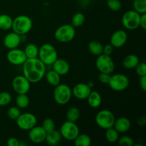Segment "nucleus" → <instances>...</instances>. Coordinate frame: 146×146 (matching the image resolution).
Segmentation results:
<instances>
[{
	"label": "nucleus",
	"instance_id": "f257e3e1",
	"mask_svg": "<svg viewBox=\"0 0 146 146\" xmlns=\"http://www.w3.org/2000/svg\"><path fill=\"white\" fill-rule=\"evenodd\" d=\"M22 66L23 75L31 84L39 82L45 76L46 65L38 58H27Z\"/></svg>",
	"mask_w": 146,
	"mask_h": 146
},
{
	"label": "nucleus",
	"instance_id": "f03ea898",
	"mask_svg": "<svg viewBox=\"0 0 146 146\" xmlns=\"http://www.w3.org/2000/svg\"><path fill=\"white\" fill-rule=\"evenodd\" d=\"M38 58L46 66H51L58 58V53L53 45L44 44L38 48Z\"/></svg>",
	"mask_w": 146,
	"mask_h": 146
},
{
	"label": "nucleus",
	"instance_id": "7ed1b4c3",
	"mask_svg": "<svg viewBox=\"0 0 146 146\" xmlns=\"http://www.w3.org/2000/svg\"><path fill=\"white\" fill-rule=\"evenodd\" d=\"M33 22L31 19L27 15H19L13 19V31L19 35H26L31 30Z\"/></svg>",
	"mask_w": 146,
	"mask_h": 146
},
{
	"label": "nucleus",
	"instance_id": "20e7f679",
	"mask_svg": "<svg viewBox=\"0 0 146 146\" xmlns=\"http://www.w3.org/2000/svg\"><path fill=\"white\" fill-rule=\"evenodd\" d=\"M72 97V90L66 84H59L55 86L54 91V99L58 105H66Z\"/></svg>",
	"mask_w": 146,
	"mask_h": 146
},
{
	"label": "nucleus",
	"instance_id": "39448f33",
	"mask_svg": "<svg viewBox=\"0 0 146 146\" xmlns=\"http://www.w3.org/2000/svg\"><path fill=\"white\" fill-rule=\"evenodd\" d=\"M115 117L112 111L109 110H101L97 113L95 121L98 127L104 130L112 128L115 122Z\"/></svg>",
	"mask_w": 146,
	"mask_h": 146
},
{
	"label": "nucleus",
	"instance_id": "423d86ee",
	"mask_svg": "<svg viewBox=\"0 0 146 146\" xmlns=\"http://www.w3.org/2000/svg\"><path fill=\"white\" fill-rule=\"evenodd\" d=\"M76 36L75 28L71 24H64L55 31L54 36L58 41L61 43L70 42Z\"/></svg>",
	"mask_w": 146,
	"mask_h": 146
},
{
	"label": "nucleus",
	"instance_id": "0eeeda50",
	"mask_svg": "<svg viewBox=\"0 0 146 146\" xmlns=\"http://www.w3.org/2000/svg\"><path fill=\"white\" fill-rule=\"evenodd\" d=\"M129 84V78L127 76L123 74H116L111 76L108 85L113 91L120 92L127 89Z\"/></svg>",
	"mask_w": 146,
	"mask_h": 146
},
{
	"label": "nucleus",
	"instance_id": "6e6552de",
	"mask_svg": "<svg viewBox=\"0 0 146 146\" xmlns=\"http://www.w3.org/2000/svg\"><path fill=\"white\" fill-rule=\"evenodd\" d=\"M96 66L101 73L111 74L115 69V64L111 56L101 54L98 56L96 61Z\"/></svg>",
	"mask_w": 146,
	"mask_h": 146
},
{
	"label": "nucleus",
	"instance_id": "1a4fd4ad",
	"mask_svg": "<svg viewBox=\"0 0 146 146\" xmlns=\"http://www.w3.org/2000/svg\"><path fill=\"white\" fill-rule=\"evenodd\" d=\"M141 14L135 10L126 11L122 17V24L128 30H135L140 27Z\"/></svg>",
	"mask_w": 146,
	"mask_h": 146
},
{
	"label": "nucleus",
	"instance_id": "9d476101",
	"mask_svg": "<svg viewBox=\"0 0 146 146\" xmlns=\"http://www.w3.org/2000/svg\"><path fill=\"white\" fill-rule=\"evenodd\" d=\"M60 133L62 138L68 141H74L80 133L79 128L75 122L66 121L61 125Z\"/></svg>",
	"mask_w": 146,
	"mask_h": 146
},
{
	"label": "nucleus",
	"instance_id": "9b49d317",
	"mask_svg": "<svg viewBox=\"0 0 146 146\" xmlns=\"http://www.w3.org/2000/svg\"><path fill=\"white\" fill-rule=\"evenodd\" d=\"M17 125L22 131H29L35 126L37 123V118L31 113H21L17 120Z\"/></svg>",
	"mask_w": 146,
	"mask_h": 146
},
{
	"label": "nucleus",
	"instance_id": "f8f14e48",
	"mask_svg": "<svg viewBox=\"0 0 146 146\" xmlns=\"http://www.w3.org/2000/svg\"><path fill=\"white\" fill-rule=\"evenodd\" d=\"M12 88L17 94H27L31 88V82L24 75H19L12 80Z\"/></svg>",
	"mask_w": 146,
	"mask_h": 146
},
{
	"label": "nucleus",
	"instance_id": "ddd939ff",
	"mask_svg": "<svg viewBox=\"0 0 146 146\" xmlns=\"http://www.w3.org/2000/svg\"><path fill=\"white\" fill-rule=\"evenodd\" d=\"M7 58L10 64L14 66L23 65L27 59L24 50H21L17 48L9 49L7 54Z\"/></svg>",
	"mask_w": 146,
	"mask_h": 146
},
{
	"label": "nucleus",
	"instance_id": "4468645a",
	"mask_svg": "<svg viewBox=\"0 0 146 146\" xmlns=\"http://www.w3.org/2000/svg\"><path fill=\"white\" fill-rule=\"evenodd\" d=\"M46 136V132L43 127L36 125L29 131V138L31 142L36 144H40L44 142Z\"/></svg>",
	"mask_w": 146,
	"mask_h": 146
},
{
	"label": "nucleus",
	"instance_id": "2eb2a0df",
	"mask_svg": "<svg viewBox=\"0 0 146 146\" xmlns=\"http://www.w3.org/2000/svg\"><path fill=\"white\" fill-rule=\"evenodd\" d=\"M72 95L79 100L86 99L87 97L91 92V88L85 83H79L75 85L73 88Z\"/></svg>",
	"mask_w": 146,
	"mask_h": 146
},
{
	"label": "nucleus",
	"instance_id": "dca6fc26",
	"mask_svg": "<svg viewBox=\"0 0 146 146\" xmlns=\"http://www.w3.org/2000/svg\"><path fill=\"white\" fill-rule=\"evenodd\" d=\"M128 39V34L124 30L119 29L114 31L110 38V44L115 48L123 46Z\"/></svg>",
	"mask_w": 146,
	"mask_h": 146
},
{
	"label": "nucleus",
	"instance_id": "f3484780",
	"mask_svg": "<svg viewBox=\"0 0 146 146\" xmlns=\"http://www.w3.org/2000/svg\"><path fill=\"white\" fill-rule=\"evenodd\" d=\"M21 42V36L15 32H10L4 36L3 44L8 49L16 48Z\"/></svg>",
	"mask_w": 146,
	"mask_h": 146
},
{
	"label": "nucleus",
	"instance_id": "a211bd4d",
	"mask_svg": "<svg viewBox=\"0 0 146 146\" xmlns=\"http://www.w3.org/2000/svg\"><path fill=\"white\" fill-rule=\"evenodd\" d=\"M53 70L58 73L60 76L66 75L70 71V65L66 60L64 58H57L52 64Z\"/></svg>",
	"mask_w": 146,
	"mask_h": 146
},
{
	"label": "nucleus",
	"instance_id": "6ab92c4d",
	"mask_svg": "<svg viewBox=\"0 0 146 146\" xmlns=\"http://www.w3.org/2000/svg\"><path fill=\"white\" fill-rule=\"evenodd\" d=\"M131 126V121L125 117H121L118 119L115 120L113 124V128L118 131L119 133H124L128 132Z\"/></svg>",
	"mask_w": 146,
	"mask_h": 146
},
{
	"label": "nucleus",
	"instance_id": "aec40b11",
	"mask_svg": "<svg viewBox=\"0 0 146 146\" xmlns=\"http://www.w3.org/2000/svg\"><path fill=\"white\" fill-rule=\"evenodd\" d=\"M61 139H62V136L60 133V131L54 129V131L46 133L45 141L48 145L54 146L58 145L61 141Z\"/></svg>",
	"mask_w": 146,
	"mask_h": 146
},
{
	"label": "nucleus",
	"instance_id": "412c9836",
	"mask_svg": "<svg viewBox=\"0 0 146 146\" xmlns=\"http://www.w3.org/2000/svg\"><path fill=\"white\" fill-rule=\"evenodd\" d=\"M140 59L135 54H129L126 56L123 60V66L126 69H133L139 64Z\"/></svg>",
	"mask_w": 146,
	"mask_h": 146
},
{
	"label": "nucleus",
	"instance_id": "4be33fe9",
	"mask_svg": "<svg viewBox=\"0 0 146 146\" xmlns=\"http://www.w3.org/2000/svg\"><path fill=\"white\" fill-rule=\"evenodd\" d=\"M86 99L88 105L93 108H98L102 103V98H101V94L97 91H91Z\"/></svg>",
	"mask_w": 146,
	"mask_h": 146
},
{
	"label": "nucleus",
	"instance_id": "5701e85b",
	"mask_svg": "<svg viewBox=\"0 0 146 146\" xmlns=\"http://www.w3.org/2000/svg\"><path fill=\"white\" fill-rule=\"evenodd\" d=\"M44 76L46 77L47 83L53 86H56L57 85L61 84V76L54 70H50L47 72L46 71Z\"/></svg>",
	"mask_w": 146,
	"mask_h": 146
},
{
	"label": "nucleus",
	"instance_id": "b1692460",
	"mask_svg": "<svg viewBox=\"0 0 146 146\" xmlns=\"http://www.w3.org/2000/svg\"><path fill=\"white\" fill-rule=\"evenodd\" d=\"M24 52L27 58H38V47L35 44L30 43L26 46Z\"/></svg>",
	"mask_w": 146,
	"mask_h": 146
},
{
	"label": "nucleus",
	"instance_id": "393cba45",
	"mask_svg": "<svg viewBox=\"0 0 146 146\" xmlns=\"http://www.w3.org/2000/svg\"><path fill=\"white\" fill-rule=\"evenodd\" d=\"M13 19L9 15L3 14L0 15V29L4 31L11 29L12 27Z\"/></svg>",
	"mask_w": 146,
	"mask_h": 146
},
{
	"label": "nucleus",
	"instance_id": "a878e982",
	"mask_svg": "<svg viewBox=\"0 0 146 146\" xmlns=\"http://www.w3.org/2000/svg\"><path fill=\"white\" fill-rule=\"evenodd\" d=\"M74 141L76 146H90L91 144V137L85 133L78 134Z\"/></svg>",
	"mask_w": 146,
	"mask_h": 146
},
{
	"label": "nucleus",
	"instance_id": "bb28decb",
	"mask_svg": "<svg viewBox=\"0 0 146 146\" xmlns=\"http://www.w3.org/2000/svg\"><path fill=\"white\" fill-rule=\"evenodd\" d=\"M103 45L98 41H91L88 44V48L91 54L94 56L101 55L103 54Z\"/></svg>",
	"mask_w": 146,
	"mask_h": 146
},
{
	"label": "nucleus",
	"instance_id": "cd10ccee",
	"mask_svg": "<svg viewBox=\"0 0 146 146\" xmlns=\"http://www.w3.org/2000/svg\"><path fill=\"white\" fill-rule=\"evenodd\" d=\"M80 111L76 107H71L68 108L66 113L67 121H71V122H76L80 118Z\"/></svg>",
	"mask_w": 146,
	"mask_h": 146
},
{
	"label": "nucleus",
	"instance_id": "c85d7f7f",
	"mask_svg": "<svg viewBox=\"0 0 146 146\" xmlns=\"http://www.w3.org/2000/svg\"><path fill=\"white\" fill-rule=\"evenodd\" d=\"M16 104L18 108L20 109L27 108L29 105V98L27 94H18L16 98Z\"/></svg>",
	"mask_w": 146,
	"mask_h": 146
},
{
	"label": "nucleus",
	"instance_id": "c756f323",
	"mask_svg": "<svg viewBox=\"0 0 146 146\" xmlns=\"http://www.w3.org/2000/svg\"><path fill=\"white\" fill-rule=\"evenodd\" d=\"M106 139L111 143H115L118 142L119 138V133L113 128H110L106 130Z\"/></svg>",
	"mask_w": 146,
	"mask_h": 146
},
{
	"label": "nucleus",
	"instance_id": "7c9ffc66",
	"mask_svg": "<svg viewBox=\"0 0 146 146\" xmlns=\"http://www.w3.org/2000/svg\"><path fill=\"white\" fill-rule=\"evenodd\" d=\"M86 20L85 15L81 12H77L74 14L71 19V25L74 28L80 27L84 24Z\"/></svg>",
	"mask_w": 146,
	"mask_h": 146
},
{
	"label": "nucleus",
	"instance_id": "2f4dec72",
	"mask_svg": "<svg viewBox=\"0 0 146 146\" xmlns=\"http://www.w3.org/2000/svg\"><path fill=\"white\" fill-rule=\"evenodd\" d=\"M133 9L140 14L146 13V0H133Z\"/></svg>",
	"mask_w": 146,
	"mask_h": 146
},
{
	"label": "nucleus",
	"instance_id": "473e14b6",
	"mask_svg": "<svg viewBox=\"0 0 146 146\" xmlns=\"http://www.w3.org/2000/svg\"><path fill=\"white\" fill-rule=\"evenodd\" d=\"M41 126L45 130L46 132H50V131H52L55 129V122L51 118H46V119H44L43 121L42 125Z\"/></svg>",
	"mask_w": 146,
	"mask_h": 146
},
{
	"label": "nucleus",
	"instance_id": "72a5a7b5",
	"mask_svg": "<svg viewBox=\"0 0 146 146\" xmlns=\"http://www.w3.org/2000/svg\"><path fill=\"white\" fill-rule=\"evenodd\" d=\"M21 109L17 106H11L7 111V115L11 120H17L21 114Z\"/></svg>",
	"mask_w": 146,
	"mask_h": 146
},
{
	"label": "nucleus",
	"instance_id": "f704fd0d",
	"mask_svg": "<svg viewBox=\"0 0 146 146\" xmlns=\"http://www.w3.org/2000/svg\"><path fill=\"white\" fill-rule=\"evenodd\" d=\"M11 95L8 92H4L0 93V106H5L11 103Z\"/></svg>",
	"mask_w": 146,
	"mask_h": 146
},
{
	"label": "nucleus",
	"instance_id": "c9c22d12",
	"mask_svg": "<svg viewBox=\"0 0 146 146\" xmlns=\"http://www.w3.org/2000/svg\"><path fill=\"white\" fill-rule=\"evenodd\" d=\"M107 6L112 11H118L122 7V4L120 0H108Z\"/></svg>",
	"mask_w": 146,
	"mask_h": 146
},
{
	"label": "nucleus",
	"instance_id": "e433bc0d",
	"mask_svg": "<svg viewBox=\"0 0 146 146\" xmlns=\"http://www.w3.org/2000/svg\"><path fill=\"white\" fill-rule=\"evenodd\" d=\"M118 141L120 146H133L134 145L133 139L128 135H124L118 138Z\"/></svg>",
	"mask_w": 146,
	"mask_h": 146
},
{
	"label": "nucleus",
	"instance_id": "4c0bfd02",
	"mask_svg": "<svg viewBox=\"0 0 146 146\" xmlns=\"http://www.w3.org/2000/svg\"><path fill=\"white\" fill-rule=\"evenodd\" d=\"M135 71L136 74L139 76L146 75V64L144 62H139V64L135 67Z\"/></svg>",
	"mask_w": 146,
	"mask_h": 146
},
{
	"label": "nucleus",
	"instance_id": "58836bf2",
	"mask_svg": "<svg viewBox=\"0 0 146 146\" xmlns=\"http://www.w3.org/2000/svg\"><path fill=\"white\" fill-rule=\"evenodd\" d=\"M110 78H111V74H109L100 72L99 75H98V80L103 84H108L110 81Z\"/></svg>",
	"mask_w": 146,
	"mask_h": 146
},
{
	"label": "nucleus",
	"instance_id": "ea45409f",
	"mask_svg": "<svg viewBox=\"0 0 146 146\" xmlns=\"http://www.w3.org/2000/svg\"><path fill=\"white\" fill-rule=\"evenodd\" d=\"M113 48L114 47L111 44L104 46L103 47V54H106V55L111 56L112 54L113 51Z\"/></svg>",
	"mask_w": 146,
	"mask_h": 146
},
{
	"label": "nucleus",
	"instance_id": "a19ab883",
	"mask_svg": "<svg viewBox=\"0 0 146 146\" xmlns=\"http://www.w3.org/2000/svg\"><path fill=\"white\" fill-rule=\"evenodd\" d=\"M8 146H19V141L16 138H9L7 143Z\"/></svg>",
	"mask_w": 146,
	"mask_h": 146
},
{
	"label": "nucleus",
	"instance_id": "79ce46f5",
	"mask_svg": "<svg viewBox=\"0 0 146 146\" xmlns=\"http://www.w3.org/2000/svg\"><path fill=\"white\" fill-rule=\"evenodd\" d=\"M139 84L141 89H142L143 91H146V75L140 76Z\"/></svg>",
	"mask_w": 146,
	"mask_h": 146
},
{
	"label": "nucleus",
	"instance_id": "37998d69",
	"mask_svg": "<svg viewBox=\"0 0 146 146\" xmlns=\"http://www.w3.org/2000/svg\"><path fill=\"white\" fill-rule=\"evenodd\" d=\"M140 27L143 29H146V13L141 14L140 18Z\"/></svg>",
	"mask_w": 146,
	"mask_h": 146
},
{
	"label": "nucleus",
	"instance_id": "c03bdc74",
	"mask_svg": "<svg viewBox=\"0 0 146 146\" xmlns=\"http://www.w3.org/2000/svg\"><path fill=\"white\" fill-rule=\"evenodd\" d=\"M145 122H146V121H145V117H144V116L140 117L139 119H138V125H145Z\"/></svg>",
	"mask_w": 146,
	"mask_h": 146
},
{
	"label": "nucleus",
	"instance_id": "a18cd8bd",
	"mask_svg": "<svg viewBox=\"0 0 146 146\" xmlns=\"http://www.w3.org/2000/svg\"><path fill=\"white\" fill-rule=\"evenodd\" d=\"M88 85L89 86L91 87V88H92L93 87H94V83H93V82H88Z\"/></svg>",
	"mask_w": 146,
	"mask_h": 146
},
{
	"label": "nucleus",
	"instance_id": "49530a36",
	"mask_svg": "<svg viewBox=\"0 0 146 146\" xmlns=\"http://www.w3.org/2000/svg\"><path fill=\"white\" fill-rule=\"evenodd\" d=\"M106 1H108V0H106Z\"/></svg>",
	"mask_w": 146,
	"mask_h": 146
},
{
	"label": "nucleus",
	"instance_id": "de8ad7c7",
	"mask_svg": "<svg viewBox=\"0 0 146 146\" xmlns=\"http://www.w3.org/2000/svg\"><path fill=\"white\" fill-rule=\"evenodd\" d=\"M0 112H1V111H0Z\"/></svg>",
	"mask_w": 146,
	"mask_h": 146
}]
</instances>
